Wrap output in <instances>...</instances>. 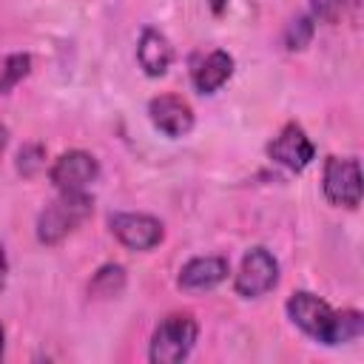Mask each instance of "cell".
I'll return each instance as SVG.
<instances>
[{
  "label": "cell",
  "instance_id": "obj_10",
  "mask_svg": "<svg viewBox=\"0 0 364 364\" xmlns=\"http://www.w3.org/2000/svg\"><path fill=\"white\" fill-rule=\"evenodd\" d=\"M228 273H230V264L225 256H196L182 264L176 284L182 290L199 293V290H210V287L222 284L228 279Z\"/></svg>",
  "mask_w": 364,
  "mask_h": 364
},
{
  "label": "cell",
  "instance_id": "obj_11",
  "mask_svg": "<svg viewBox=\"0 0 364 364\" xmlns=\"http://www.w3.org/2000/svg\"><path fill=\"white\" fill-rule=\"evenodd\" d=\"M136 63L148 77H162L173 63V48L168 43V37L162 31L145 26L139 34V43H136Z\"/></svg>",
  "mask_w": 364,
  "mask_h": 364
},
{
  "label": "cell",
  "instance_id": "obj_9",
  "mask_svg": "<svg viewBox=\"0 0 364 364\" xmlns=\"http://www.w3.org/2000/svg\"><path fill=\"white\" fill-rule=\"evenodd\" d=\"M148 117L154 122L156 131H162L165 136L176 139V136H185L191 134L193 128V111L191 105L176 97V94H162V97H154L148 102Z\"/></svg>",
  "mask_w": 364,
  "mask_h": 364
},
{
  "label": "cell",
  "instance_id": "obj_16",
  "mask_svg": "<svg viewBox=\"0 0 364 364\" xmlns=\"http://www.w3.org/2000/svg\"><path fill=\"white\" fill-rule=\"evenodd\" d=\"M31 68V57L28 54H9L3 68H0V94H9Z\"/></svg>",
  "mask_w": 364,
  "mask_h": 364
},
{
  "label": "cell",
  "instance_id": "obj_14",
  "mask_svg": "<svg viewBox=\"0 0 364 364\" xmlns=\"http://www.w3.org/2000/svg\"><path fill=\"white\" fill-rule=\"evenodd\" d=\"M364 333V316L358 310H336L333 330H330V347L355 341Z\"/></svg>",
  "mask_w": 364,
  "mask_h": 364
},
{
  "label": "cell",
  "instance_id": "obj_5",
  "mask_svg": "<svg viewBox=\"0 0 364 364\" xmlns=\"http://www.w3.org/2000/svg\"><path fill=\"white\" fill-rule=\"evenodd\" d=\"M287 316L301 333H307L310 338L330 347V330H333L336 310L324 299H318L307 290H299L287 299Z\"/></svg>",
  "mask_w": 364,
  "mask_h": 364
},
{
  "label": "cell",
  "instance_id": "obj_1",
  "mask_svg": "<svg viewBox=\"0 0 364 364\" xmlns=\"http://www.w3.org/2000/svg\"><path fill=\"white\" fill-rule=\"evenodd\" d=\"M91 213L94 199L85 191H60V196L51 199L37 216V239L43 245H60Z\"/></svg>",
  "mask_w": 364,
  "mask_h": 364
},
{
  "label": "cell",
  "instance_id": "obj_21",
  "mask_svg": "<svg viewBox=\"0 0 364 364\" xmlns=\"http://www.w3.org/2000/svg\"><path fill=\"white\" fill-rule=\"evenodd\" d=\"M3 350H6V330L0 327V358H3Z\"/></svg>",
  "mask_w": 364,
  "mask_h": 364
},
{
  "label": "cell",
  "instance_id": "obj_15",
  "mask_svg": "<svg viewBox=\"0 0 364 364\" xmlns=\"http://www.w3.org/2000/svg\"><path fill=\"white\" fill-rule=\"evenodd\" d=\"M313 31H316V23H313V17L310 14H299V17H293L290 23H287V28H284V48L287 51H299V48H304L310 40H313Z\"/></svg>",
  "mask_w": 364,
  "mask_h": 364
},
{
  "label": "cell",
  "instance_id": "obj_6",
  "mask_svg": "<svg viewBox=\"0 0 364 364\" xmlns=\"http://www.w3.org/2000/svg\"><path fill=\"white\" fill-rule=\"evenodd\" d=\"M97 176H100L97 159L80 148L60 154L48 168V179L57 191H85Z\"/></svg>",
  "mask_w": 364,
  "mask_h": 364
},
{
  "label": "cell",
  "instance_id": "obj_7",
  "mask_svg": "<svg viewBox=\"0 0 364 364\" xmlns=\"http://www.w3.org/2000/svg\"><path fill=\"white\" fill-rule=\"evenodd\" d=\"M108 225H111V233L128 250H151L165 236L162 222L148 213H111Z\"/></svg>",
  "mask_w": 364,
  "mask_h": 364
},
{
  "label": "cell",
  "instance_id": "obj_13",
  "mask_svg": "<svg viewBox=\"0 0 364 364\" xmlns=\"http://www.w3.org/2000/svg\"><path fill=\"white\" fill-rule=\"evenodd\" d=\"M125 290V267L122 264H102L94 276H91V282H88V293L94 296V299H114V296H119Z\"/></svg>",
  "mask_w": 364,
  "mask_h": 364
},
{
  "label": "cell",
  "instance_id": "obj_18",
  "mask_svg": "<svg viewBox=\"0 0 364 364\" xmlns=\"http://www.w3.org/2000/svg\"><path fill=\"white\" fill-rule=\"evenodd\" d=\"M347 0H310V9H313V17H318L321 23H336L344 11Z\"/></svg>",
  "mask_w": 364,
  "mask_h": 364
},
{
  "label": "cell",
  "instance_id": "obj_3",
  "mask_svg": "<svg viewBox=\"0 0 364 364\" xmlns=\"http://www.w3.org/2000/svg\"><path fill=\"white\" fill-rule=\"evenodd\" d=\"M321 188L330 205L338 208H358L361 205V165L358 159L347 156H330L324 162V176H321Z\"/></svg>",
  "mask_w": 364,
  "mask_h": 364
},
{
  "label": "cell",
  "instance_id": "obj_2",
  "mask_svg": "<svg viewBox=\"0 0 364 364\" xmlns=\"http://www.w3.org/2000/svg\"><path fill=\"white\" fill-rule=\"evenodd\" d=\"M196 336H199V324L191 313H171L156 324L151 336L148 358L154 364H179L191 355Z\"/></svg>",
  "mask_w": 364,
  "mask_h": 364
},
{
  "label": "cell",
  "instance_id": "obj_17",
  "mask_svg": "<svg viewBox=\"0 0 364 364\" xmlns=\"http://www.w3.org/2000/svg\"><path fill=\"white\" fill-rule=\"evenodd\" d=\"M43 168H46V148L37 145V142L23 145L20 154H17V171H20L26 179H31V176H37Z\"/></svg>",
  "mask_w": 364,
  "mask_h": 364
},
{
  "label": "cell",
  "instance_id": "obj_4",
  "mask_svg": "<svg viewBox=\"0 0 364 364\" xmlns=\"http://www.w3.org/2000/svg\"><path fill=\"white\" fill-rule=\"evenodd\" d=\"M279 282V262L267 247H250L239 264V273L233 279V287L245 299H259L267 290H273Z\"/></svg>",
  "mask_w": 364,
  "mask_h": 364
},
{
  "label": "cell",
  "instance_id": "obj_8",
  "mask_svg": "<svg viewBox=\"0 0 364 364\" xmlns=\"http://www.w3.org/2000/svg\"><path fill=\"white\" fill-rule=\"evenodd\" d=\"M267 154H270V159L273 162H279V165H284L287 171H304L310 162H313V156H316V145L310 142V136L301 131V125H296V122H290V125H284L276 136H273V142L267 145Z\"/></svg>",
  "mask_w": 364,
  "mask_h": 364
},
{
  "label": "cell",
  "instance_id": "obj_20",
  "mask_svg": "<svg viewBox=\"0 0 364 364\" xmlns=\"http://www.w3.org/2000/svg\"><path fill=\"white\" fill-rule=\"evenodd\" d=\"M6 142H9V128L0 122V156H3V151H6Z\"/></svg>",
  "mask_w": 364,
  "mask_h": 364
},
{
  "label": "cell",
  "instance_id": "obj_12",
  "mask_svg": "<svg viewBox=\"0 0 364 364\" xmlns=\"http://www.w3.org/2000/svg\"><path fill=\"white\" fill-rule=\"evenodd\" d=\"M230 74H233V57L228 51L216 48V51H210L208 57H202L193 65L191 80H193L199 94H213V91H219L230 80Z\"/></svg>",
  "mask_w": 364,
  "mask_h": 364
},
{
  "label": "cell",
  "instance_id": "obj_19",
  "mask_svg": "<svg viewBox=\"0 0 364 364\" xmlns=\"http://www.w3.org/2000/svg\"><path fill=\"white\" fill-rule=\"evenodd\" d=\"M6 273H9V259H6V250H3V245H0V290H3V284H6Z\"/></svg>",
  "mask_w": 364,
  "mask_h": 364
}]
</instances>
